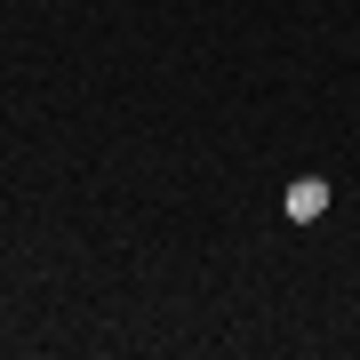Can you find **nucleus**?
I'll use <instances>...</instances> for the list:
<instances>
[{"instance_id": "nucleus-1", "label": "nucleus", "mask_w": 360, "mask_h": 360, "mask_svg": "<svg viewBox=\"0 0 360 360\" xmlns=\"http://www.w3.org/2000/svg\"><path fill=\"white\" fill-rule=\"evenodd\" d=\"M281 208H288V224H321L328 217V176H296Z\"/></svg>"}]
</instances>
